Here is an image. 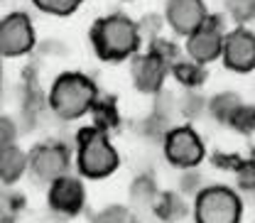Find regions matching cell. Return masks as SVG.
Returning <instances> with one entry per match:
<instances>
[{"label":"cell","mask_w":255,"mask_h":223,"mask_svg":"<svg viewBox=\"0 0 255 223\" xmlns=\"http://www.w3.org/2000/svg\"><path fill=\"white\" fill-rule=\"evenodd\" d=\"M49 111L62 120H79L89 115L98 103V86L94 79L79 71H66L54 79L49 89Z\"/></svg>","instance_id":"obj_1"},{"label":"cell","mask_w":255,"mask_h":223,"mask_svg":"<svg viewBox=\"0 0 255 223\" xmlns=\"http://www.w3.org/2000/svg\"><path fill=\"white\" fill-rule=\"evenodd\" d=\"M74 162H76L81 179H106L118 169L121 155H118L116 145L111 142L108 132H103L94 125H86L76 132Z\"/></svg>","instance_id":"obj_2"},{"label":"cell","mask_w":255,"mask_h":223,"mask_svg":"<svg viewBox=\"0 0 255 223\" xmlns=\"http://www.w3.org/2000/svg\"><path fill=\"white\" fill-rule=\"evenodd\" d=\"M91 42L101 59L106 62H123L132 57L140 47V27L128 15H108L98 20L91 30Z\"/></svg>","instance_id":"obj_3"},{"label":"cell","mask_w":255,"mask_h":223,"mask_svg":"<svg viewBox=\"0 0 255 223\" xmlns=\"http://www.w3.org/2000/svg\"><path fill=\"white\" fill-rule=\"evenodd\" d=\"M243 201L228 187H204L194 199V223H241Z\"/></svg>","instance_id":"obj_4"},{"label":"cell","mask_w":255,"mask_h":223,"mask_svg":"<svg viewBox=\"0 0 255 223\" xmlns=\"http://www.w3.org/2000/svg\"><path fill=\"white\" fill-rule=\"evenodd\" d=\"M162 152L172 167L184 169V172L196 169L206 157L204 140L199 137V132L191 125H177L167 130L162 135Z\"/></svg>","instance_id":"obj_5"},{"label":"cell","mask_w":255,"mask_h":223,"mask_svg":"<svg viewBox=\"0 0 255 223\" xmlns=\"http://www.w3.org/2000/svg\"><path fill=\"white\" fill-rule=\"evenodd\" d=\"M69 169H71V150L59 140L39 142L30 152V174L47 187L66 177Z\"/></svg>","instance_id":"obj_6"},{"label":"cell","mask_w":255,"mask_h":223,"mask_svg":"<svg viewBox=\"0 0 255 223\" xmlns=\"http://www.w3.org/2000/svg\"><path fill=\"white\" fill-rule=\"evenodd\" d=\"M47 206L64 219L79 216L86 206V187L81 177L66 174L47 187Z\"/></svg>","instance_id":"obj_7"},{"label":"cell","mask_w":255,"mask_h":223,"mask_svg":"<svg viewBox=\"0 0 255 223\" xmlns=\"http://www.w3.org/2000/svg\"><path fill=\"white\" fill-rule=\"evenodd\" d=\"M34 47V27L27 12H10L0 20V54L22 57Z\"/></svg>","instance_id":"obj_8"},{"label":"cell","mask_w":255,"mask_h":223,"mask_svg":"<svg viewBox=\"0 0 255 223\" xmlns=\"http://www.w3.org/2000/svg\"><path fill=\"white\" fill-rule=\"evenodd\" d=\"M223 37H226V32H223L221 17L209 15L204 20V25L196 32H191L189 39H187V54L191 57V62L209 64L216 57H221Z\"/></svg>","instance_id":"obj_9"},{"label":"cell","mask_w":255,"mask_h":223,"mask_svg":"<svg viewBox=\"0 0 255 223\" xmlns=\"http://www.w3.org/2000/svg\"><path fill=\"white\" fill-rule=\"evenodd\" d=\"M223 64L231 71H253L255 69V34L248 32L246 27L228 32L223 37V49H221Z\"/></svg>","instance_id":"obj_10"},{"label":"cell","mask_w":255,"mask_h":223,"mask_svg":"<svg viewBox=\"0 0 255 223\" xmlns=\"http://www.w3.org/2000/svg\"><path fill=\"white\" fill-rule=\"evenodd\" d=\"M164 17L177 34L189 37L191 32H196L204 25L209 10L204 7V0H167Z\"/></svg>","instance_id":"obj_11"},{"label":"cell","mask_w":255,"mask_h":223,"mask_svg":"<svg viewBox=\"0 0 255 223\" xmlns=\"http://www.w3.org/2000/svg\"><path fill=\"white\" fill-rule=\"evenodd\" d=\"M167 71H169V66L162 62V59H157L152 52L135 57L132 59V69H130L135 89L140 94H150V96L162 91L164 79H167Z\"/></svg>","instance_id":"obj_12"},{"label":"cell","mask_w":255,"mask_h":223,"mask_svg":"<svg viewBox=\"0 0 255 223\" xmlns=\"http://www.w3.org/2000/svg\"><path fill=\"white\" fill-rule=\"evenodd\" d=\"M27 169H30V155L22 147L10 145V147L0 150V182L5 187L17 184Z\"/></svg>","instance_id":"obj_13"},{"label":"cell","mask_w":255,"mask_h":223,"mask_svg":"<svg viewBox=\"0 0 255 223\" xmlns=\"http://www.w3.org/2000/svg\"><path fill=\"white\" fill-rule=\"evenodd\" d=\"M152 211L162 223H177L187 214V201L174 191H159L152 204Z\"/></svg>","instance_id":"obj_14"},{"label":"cell","mask_w":255,"mask_h":223,"mask_svg":"<svg viewBox=\"0 0 255 223\" xmlns=\"http://www.w3.org/2000/svg\"><path fill=\"white\" fill-rule=\"evenodd\" d=\"M172 74L174 79L184 86V89H199L204 81H206V69L204 64H196V62H187V59H179V62L172 66Z\"/></svg>","instance_id":"obj_15"},{"label":"cell","mask_w":255,"mask_h":223,"mask_svg":"<svg viewBox=\"0 0 255 223\" xmlns=\"http://www.w3.org/2000/svg\"><path fill=\"white\" fill-rule=\"evenodd\" d=\"M241 103H243V101H241L236 94H219V96H214V98L209 101V106H206V108H209V113H211L219 123L226 125Z\"/></svg>","instance_id":"obj_16"},{"label":"cell","mask_w":255,"mask_h":223,"mask_svg":"<svg viewBox=\"0 0 255 223\" xmlns=\"http://www.w3.org/2000/svg\"><path fill=\"white\" fill-rule=\"evenodd\" d=\"M94 223H137V216L130 206L123 204H111L106 209H101L94 216Z\"/></svg>","instance_id":"obj_17"},{"label":"cell","mask_w":255,"mask_h":223,"mask_svg":"<svg viewBox=\"0 0 255 223\" xmlns=\"http://www.w3.org/2000/svg\"><path fill=\"white\" fill-rule=\"evenodd\" d=\"M91 115H94V127L103 130V132H108L111 127L118 125V111H116L113 101H98L91 111Z\"/></svg>","instance_id":"obj_18"},{"label":"cell","mask_w":255,"mask_h":223,"mask_svg":"<svg viewBox=\"0 0 255 223\" xmlns=\"http://www.w3.org/2000/svg\"><path fill=\"white\" fill-rule=\"evenodd\" d=\"M226 125H231L236 132H241V135H251V132H255V106L241 103Z\"/></svg>","instance_id":"obj_19"},{"label":"cell","mask_w":255,"mask_h":223,"mask_svg":"<svg viewBox=\"0 0 255 223\" xmlns=\"http://www.w3.org/2000/svg\"><path fill=\"white\" fill-rule=\"evenodd\" d=\"M132 201L135 204H145V206H150L152 209V204H155V199H157V187H155V182L152 179H147V177H140V179H135V184H132Z\"/></svg>","instance_id":"obj_20"},{"label":"cell","mask_w":255,"mask_h":223,"mask_svg":"<svg viewBox=\"0 0 255 223\" xmlns=\"http://www.w3.org/2000/svg\"><path fill=\"white\" fill-rule=\"evenodd\" d=\"M34 7H39L42 12L49 15H71L84 0H32Z\"/></svg>","instance_id":"obj_21"},{"label":"cell","mask_w":255,"mask_h":223,"mask_svg":"<svg viewBox=\"0 0 255 223\" xmlns=\"http://www.w3.org/2000/svg\"><path fill=\"white\" fill-rule=\"evenodd\" d=\"M226 10L236 22H248L255 17V0H226Z\"/></svg>","instance_id":"obj_22"},{"label":"cell","mask_w":255,"mask_h":223,"mask_svg":"<svg viewBox=\"0 0 255 223\" xmlns=\"http://www.w3.org/2000/svg\"><path fill=\"white\" fill-rule=\"evenodd\" d=\"M233 169H236V179H238L241 189L255 191V159H241Z\"/></svg>","instance_id":"obj_23"},{"label":"cell","mask_w":255,"mask_h":223,"mask_svg":"<svg viewBox=\"0 0 255 223\" xmlns=\"http://www.w3.org/2000/svg\"><path fill=\"white\" fill-rule=\"evenodd\" d=\"M150 52L162 59V62L167 64L169 69L174 66V64L179 62V52H177V44H172V42H167V39H155L152 42V47H150Z\"/></svg>","instance_id":"obj_24"},{"label":"cell","mask_w":255,"mask_h":223,"mask_svg":"<svg viewBox=\"0 0 255 223\" xmlns=\"http://www.w3.org/2000/svg\"><path fill=\"white\" fill-rule=\"evenodd\" d=\"M17 135H20V130L15 125V120L7 115H0V150L17 145Z\"/></svg>","instance_id":"obj_25"},{"label":"cell","mask_w":255,"mask_h":223,"mask_svg":"<svg viewBox=\"0 0 255 223\" xmlns=\"http://www.w3.org/2000/svg\"><path fill=\"white\" fill-rule=\"evenodd\" d=\"M17 204L7 189H0V223H15Z\"/></svg>","instance_id":"obj_26"},{"label":"cell","mask_w":255,"mask_h":223,"mask_svg":"<svg viewBox=\"0 0 255 223\" xmlns=\"http://www.w3.org/2000/svg\"><path fill=\"white\" fill-rule=\"evenodd\" d=\"M0 79H2V66H0Z\"/></svg>","instance_id":"obj_27"},{"label":"cell","mask_w":255,"mask_h":223,"mask_svg":"<svg viewBox=\"0 0 255 223\" xmlns=\"http://www.w3.org/2000/svg\"><path fill=\"white\" fill-rule=\"evenodd\" d=\"M253 159H255V150H253Z\"/></svg>","instance_id":"obj_28"}]
</instances>
